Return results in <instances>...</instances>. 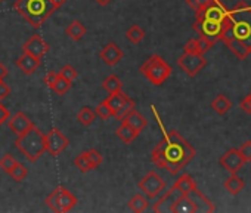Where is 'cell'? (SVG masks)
Here are the masks:
<instances>
[{
	"instance_id": "cell-28",
	"label": "cell",
	"mask_w": 251,
	"mask_h": 213,
	"mask_svg": "<svg viewBox=\"0 0 251 213\" xmlns=\"http://www.w3.org/2000/svg\"><path fill=\"white\" fill-rule=\"evenodd\" d=\"M102 87L108 92V93H114V92H118V90H121V87H123V83H121V80L115 76V74H111V76H108L105 80H103V83H102Z\"/></svg>"
},
{
	"instance_id": "cell-46",
	"label": "cell",
	"mask_w": 251,
	"mask_h": 213,
	"mask_svg": "<svg viewBox=\"0 0 251 213\" xmlns=\"http://www.w3.org/2000/svg\"><path fill=\"white\" fill-rule=\"evenodd\" d=\"M6 76H8V68L0 62V80H5Z\"/></svg>"
},
{
	"instance_id": "cell-18",
	"label": "cell",
	"mask_w": 251,
	"mask_h": 213,
	"mask_svg": "<svg viewBox=\"0 0 251 213\" xmlns=\"http://www.w3.org/2000/svg\"><path fill=\"white\" fill-rule=\"evenodd\" d=\"M121 122H126L127 125H130V126L135 128L138 132H142V131L148 126V120H147L136 108H133L132 111H129L127 114H126V116L121 119Z\"/></svg>"
},
{
	"instance_id": "cell-24",
	"label": "cell",
	"mask_w": 251,
	"mask_h": 213,
	"mask_svg": "<svg viewBox=\"0 0 251 213\" xmlns=\"http://www.w3.org/2000/svg\"><path fill=\"white\" fill-rule=\"evenodd\" d=\"M244 181L236 175V173H230V176L225 181V188L229 194L236 195L244 189Z\"/></svg>"
},
{
	"instance_id": "cell-19",
	"label": "cell",
	"mask_w": 251,
	"mask_h": 213,
	"mask_svg": "<svg viewBox=\"0 0 251 213\" xmlns=\"http://www.w3.org/2000/svg\"><path fill=\"white\" fill-rule=\"evenodd\" d=\"M117 136L124 142V144H132L138 136H139V133L141 132H138L135 128H132L130 125H127L126 122H121V125H120V128L117 129Z\"/></svg>"
},
{
	"instance_id": "cell-23",
	"label": "cell",
	"mask_w": 251,
	"mask_h": 213,
	"mask_svg": "<svg viewBox=\"0 0 251 213\" xmlns=\"http://www.w3.org/2000/svg\"><path fill=\"white\" fill-rule=\"evenodd\" d=\"M211 108L219 114V116H223V114H226L230 108H232V102L229 101V98L227 96H225V95H217L214 99H213V102H211Z\"/></svg>"
},
{
	"instance_id": "cell-37",
	"label": "cell",
	"mask_w": 251,
	"mask_h": 213,
	"mask_svg": "<svg viewBox=\"0 0 251 213\" xmlns=\"http://www.w3.org/2000/svg\"><path fill=\"white\" fill-rule=\"evenodd\" d=\"M87 156H89V160H90V163H92V167H93V169L99 167V166L102 164V161H103L102 154H100L98 150H95V148L89 150V151H87Z\"/></svg>"
},
{
	"instance_id": "cell-45",
	"label": "cell",
	"mask_w": 251,
	"mask_h": 213,
	"mask_svg": "<svg viewBox=\"0 0 251 213\" xmlns=\"http://www.w3.org/2000/svg\"><path fill=\"white\" fill-rule=\"evenodd\" d=\"M56 76H58V73H55V71H50V73H48V74L45 76V79H43L45 84H46L48 87H52V84L55 83V79H56Z\"/></svg>"
},
{
	"instance_id": "cell-12",
	"label": "cell",
	"mask_w": 251,
	"mask_h": 213,
	"mask_svg": "<svg viewBox=\"0 0 251 213\" xmlns=\"http://www.w3.org/2000/svg\"><path fill=\"white\" fill-rule=\"evenodd\" d=\"M23 51L27 52V53H31L33 56H37L42 59L43 55H46L49 52V45L43 40L42 36L39 34H34L31 36L23 46Z\"/></svg>"
},
{
	"instance_id": "cell-22",
	"label": "cell",
	"mask_w": 251,
	"mask_h": 213,
	"mask_svg": "<svg viewBox=\"0 0 251 213\" xmlns=\"http://www.w3.org/2000/svg\"><path fill=\"white\" fill-rule=\"evenodd\" d=\"M225 43L227 45V48L230 49V52H232L236 58H239V59H245V58L251 53V52L247 49V46H245L239 39H236V37H232V39L226 40Z\"/></svg>"
},
{
	"instance_id": "cell-33",
	"label": "cell",
	"mask_w": 251,
	"mask_h": 213,
	"mask_svg": "<svg viewBox=\"0 0 251 213\" xmlns=\"http://www.w3.org/2000/svg\"><path fill=\"white\" fill-rule=\"evenodd\" d=\"M96 116H99V117L103 119V120H108V119L114 117L112 110L109 108V105H108L105 101H102V102L96 106Z\"/></svg>"
},
{
	"instance_id": "cell-26",
	"label": "cell",
	"mask_w": 251,
	"mask_h": 213,
	"mask_svg": "<svg viewBox=\"0 0 251 213\" xmlns=\"http://www.w3.org/2000/svg\"><path fill=\"white\" fill-rule=\"evenodd\" d=\"M148 206H150L148 197H144L142 194L133 195V197L130 198V201H129V209L133 210V212H138V213L145 212V210L148 209Z\"/></svg>"
},
{
	"instance_id": "cell-49",
	"label": "cell",
	"mask_w": 251,
	"mask_h": 213,
	"mask_svg": "<svg viewBox=\"0 0 251 213\" xmlns=\"http://www.w3.org/2000/svg\"><path fill=\"white\" fill-rule=\"evenodd\" d=\"M0 2H5V0H0Z\"/></svg>"
},
{
	"instance_id": "cell-14",
	"label": "cell",
	"mask_w": 251,
	"mask_h": 213,
	"mask_svg": "<svg viewBox=\"0 0 251 213\" xmlns=\"http://www.w3.org/2000/svg\"><path fill=\"white\" fill-rule=\"evenodd\" d=\"M182 195V192L176 188V186H172L154 206H152V210L154 212H172L173 209V204L176 203V200Z\"/></svg>"
},
{
	"instance_id": "cell-50",
	"label": "cell",
	"mask_w": 251,
	"mask_h": 213,
	"mask_svg": "<svg viewBox=\"0 0 251 213\" xmlns=\"http://www.w3.org/2000/svg\"><path fill=\"white\" fill-rule=\"evenodd\" d=\"M250 95H251V93H250Z\"/></svg>"
},
{
	"instance_id": "cell-16",
	"label": "cell",
	"mask_w": 251,
	"mask_h": 213,
	"mask_svg": "<svg viewBox=\"0 0 251 213\" xmlns=\"http://www.w3.org/2000/svg\"><path fill=\"white\" fill-rule=\"evenodd\" d=\"M40 61H42L40 58L33 56L31 53L24 52V53L15 61V64H17V67H18L23 73H25L27 76H30V74L36 73V70L40 67Z\"/></svg>"
},
{
	"instance_id": "cell-11",
	"label": "cell",
	"mask_w": 251,
	"mask_h": 213,
	"mask_svg": "<svg viewBox=\"0 0 251 213\" xmlns=\"http://www.w3.org/2000/svg\"><path fill=\"white\" fill-rule=\"evenodd\" d=\"M244 159L241 157L239 151L236 148L227 150L222 157H220V164L225 167L229 173H238V170L244 166Z\"/></svg>"
},
{
	"instance_id": "cell-13",
	"label": "cell",
	"mask_w": 251,
	"mask_h": 213,
	"mask_svg": "<svg viewBox=\"0 0 251 213\" xmlns=\"http://www.w3.org/2000/svg\"><path fill=\"white\" fill-rule=\"evenodd\" d=\"M123 56H124V53H123V51L120 49V46L118 45H115L114 42H111V43H108L100 52H99V58L108 65V67H114V65H117L121 59H123Z\"/></svg>"
},
{
	"instance_id": "cell-4",
	"label": "cell",
	"mask_w": 251,
	"mask_h": 213,
	"mask_svg": "<svg viewBox=\"0 0 251 213\" xmlns=\"http://www.w3.org/2000/svg\"><path fill=\"white\" fill-rule=\"evenodd\" d=\"M229 17L233 23V34L251 52V5L239 2Z\"/></svg>"
},
{
	"instance_id": "cell-40",
	"label": "cell",
	"mask_w": 251,
	"mask_h": 213,
	"mask_svg": "<svg viewBox=\"0 0 251 213\" xmlns=\"http://www.w3.org/2000/svg\"><path fill=\"white\" fill-rule=\"evenodd\" d=\"M198 48H200V53L201 55H204L205 52H208V49H211L213 48V45L214 43H211L207 37H204V36H200L198 39Z\"/></svg>"
},
{
	"instance_id": "cell-17",
	"label": "cell",
	"mask_w": 251,
	"mask_h": 213,
	"mask_svg": "<svg viewBox=\"0 0 251 213\" xmlns=\"http://www.w3.org/2000/svg\"><path fill=\"white\" fill-rule=\"evenodd\" d=\"M77 204V197L73 195L67 188L59 186V194H58V212H68Z\"/></svg>"
},
{
	"instance_id": "cell-31",
	"label": "cell",
	"mask_w": 251,
	"mask_h": 213,
	"mask_svg": "<svg viewBox=\"0 0 251 213\" xmlns=\"http://www.w3.org/2000/svg\"><path fill=\"white\" fill-rule=\"evenodd\" d=\"M74 164H75V167H78V170H80L81 173H87V172L93 170L92 163H90L89 156H87V151L78 154V156L75 157V160H74Z\"/></svg>"
},
{
	"instance_id": "cell-44",
	"label": "cell",
	"mask_w": 251,
	"mask_h": 213,
	"mask_svg": "<svg viewBox=\"0 0 251 213\" xmlns=\"http://www.w3.org/2000/svg\"><path fill=\"white\" fill-rule=\"evenodd\" d=\"M9 116H11L9 110L2 104V101H0V126H2V125L9 119Z\"/></svg>"
},
{
	"instance_id": "cell-47",
	"label": "cell",
	"mask_w": 251,
	"mask_h": 213,
	"mask_svg": "<svg viewBox=\"0 0 251 213\" xmlns=\"http://www.w3.org/2000/svg\"><path fill=\"white\" fill-rule=\"evenodd\" d=\"M52 2H53L58 8H61L64 3H67V2H68V0H52Z\"/></svg>"
},
{
	"instance_id": "cell-6",
	"label": "cell",
	"mask_w": 251,
	"mask_h": 213,
	"mask_svg": "<svg viewBox=\"0 0 251 213\" xmlns=\"http://www.w3.org/2000/svg\"><path fill=\"white\" fill-rule=\"evenodd\" d=\"M105 102L109 105V108L112 110V114L115 119L121 120L129 111H132L133 108H136V102L127 96L126 93H123L121 90L109 93V96L105 99Z\"/></svg>"
},
{
	"instance_id": "cell-35",
	"label": "cell",
	"mask_w": 251,
	"mask_h": 213,
	"mask_svg": "<svg viewBox=\"0 0 251 213\" xmlns=\"http://www.w3.org/2000/svg\"><path fill=\"white\" fill-rule=\"evenodd\" d=\"M59 76H62V77H65L67 80H70V81H74L77 77H78V71L73 67V65H64L62 67V70L58 73Z\"/></svg>"
},
{
	"instance_id": "cell-21",
	"label": "cell",
	"mask_w": 251,
	"mask_h": 213,
	"mask_svg": "<svg viewBox=\"0 0 251 213\" xmlns=\"http://www.w3.org/2000/svg\"><path fill=\"white\" fill-rule=\"evenodd\" d=\"M172 212H173V213H197L194 203L191 201V198H189L186 194H182V195L176 200V203L173 204Z\"/></svg>"
},
{
	"instance_id": "cell-7",
	"label": "cell",
	"mask_w": 251,
	"mask_h": 213,
	"mask_svg": "<svg viewBox=\"0 0 251 213\" xmlns=\"http://www.w3.org/2000/svg\"><path fill=\"white\" fill-rule=\"evenodd\" d=\"M139 189L148 197V198H155L158 197L164 189H166V182L164 179L155 173L154 170L152 172H148L138 184Z\"/></svg>"
},
{
	"instance_id": "cell-2",
	"label": "cell",
	"mask_w": 251,
	"mask_h": 213,
	"mask_svg": "<svg viewBox=\"0 0 251 213\" xmlns=\"http://www.w3.org/2000/svg\"><path fill=\"white\" fill-rule=\"evenodd\" d=\"M14 9L33 27L40 28L45 21L55 14L58 6L52 0H17Z\"/></svg>"
},
{
	"instance_id": "cell-1",
	"label": "cell",
	"mask_w": 251,
	"mask_h": 213,
	"mask_svg": "<svg viewBox=\"0 0 251 213\" xmlns=\"http://www.w3.org/2000/svg\"><path fill=\"white\" fill-rule=\"evenodd\" d=\"M195 154V148L182 135H179V132L170 131L152 150L151 160L157 167L176 175L191 163Z\"/></svg>"
},
{
	"instance_id": "cell-42",
	"label": "cell",
	"mask_w": 251,
	"mask_h": 213,
	"mask_svg": "<svg viewBox=\"0 0 251 213\" xmlns=\"http://www.w3.org/2000/svg\"><path fill=\"white\" fill-rule=\"evenodd\" d=\"M239 108L247 113V114H251V95L245 96L241 102H239Z\"/></svg>"
},
{
	"instance_id": "cell-25",
	"label": "cell",
	"mask_w": 251,
	"mask_h": 213,
	"mask_svg": "<svg viewBox=\"0 0 251 213\" xmlns=\"http://www.w3.org/2000/svg\"><path fill=\"white\" fill-rule=\"evenodd\" d=\"M173 186H176L182 194H188L189 191H192L194 188H197V184H195V181H194V178L191 175L183 173V175L179 176V179L175 182Z\"/></svg>"
},
{
	"instance_id": "cell-43",
	"label": "cell",
	"mask_w": 251,
	"mask_h": 213,
	"mask_svg": "<svg viewBox=\"0 0 251 213\" xmlns=\"http://www.w3.org/2000/svg\"><path fill=\"white\" fill-rule=\"evenodd\" d=\"M11 95V87L9 84L5 83V80H0V101L6 99Z\"/></svg>"
},
{
	"instance_id": "cell-41",
	"label": "cell",
	"mask_w": 251,
	"mask_h": 213,
	"mask_svg": "<svg viewBox=\"0 0 251 213\" xmlns=\"http://www.w3.org/2000/svg\"><path fill=\"white\" fill-rule=\"evenodd\" d=\"M183 51H185V52H189V53H200L198 40H197V39H191V40H188V43L185 45Z\"/></svg>"
},
{
	"instance_id": "cell-27",
	"label": "cell",
	"mask_w": 251,
	"mask_h": 213,
	"mask_svg": "<svg viewBox=\"0 0 251 213\" xmlns=\"http://www.w3.org/2000/svg\"><path fill=\"white\" fill-rule=\"evenodd\" d=\"M96 119V113L90 108V106H84V108H81L77 114V120L81 126L87 128L90 126Z\"/></svg>"
},
{
	"instance_id": "cell-38",
	"label": "cell",
	"mask_w": 251,
	"mask_h": 213,
	"mask_svg": "<svg viewBox=\"0 0 251 213\" xmlns=\"http://www.w3.org/2000/svg\"><path fill=\"white\" fill-rule=\"evenodd\" d=\"M58 194H59V186L55 188V189L46 197V200H45L46 206H48L49 209H52L53 212H58V206H56V203H58Z\"/></svg>"
},
{
	"instance_id": "cell-48",
	"label": "cell",
	"mask_w": 251,
	"mask_h": 213,
	"mask_svg": "<svg viewBox=\"0 0 251 213\" xmlns=\"http://www.w3.org/2000/svg\"><path fill=\"white\" fill-rule=\"evenodd\" d=\"M96 3H99L100 6H105V5H108L109 2H112V0H95Z\"/></svg>"
},
{
	"instance_id": "cell-10",
	"label": "cell",
	"mask_w": 251,
	"mask_h": 213,
	"mask_svg": "<svg viewBox=\"0 0 251 213\" xmlns=\"http://www.w3.org/2000/svg\"><path fill=\"white\" fill-rule=\"evenodd\" d=\"M8 122V128L18 136V135H23V133H25L27 131H30L33 126H34V123L30 120V117L25 114V113H23V111H18L15 116H9V119L6 120Z\"/></svg>"
},
{
	"instance_id": "cell-39",
	"label": "cell",
	"mask_w": 251,
	"mask_h": 213,
	"mask_svg": "<svg viewBox=\"0 0 251 213\" xmlns=\"http://www.w3.org/2000/svg\"><path fill=\"white\" fill-rule=\"evenodd\" d=\"M238 151H239V154H241V157L244 159L245 163L251 161V141L244 142V144L238 148Z\"/></svg>"
},
{
	"instance_id": "cell-3",
	"label": "cell",
	"mask_w": 251,
	"mask_h": 213,
	"mask_svg": "<svg viewBox=\"0 0 251 213\" xmlns=\"http://www.w3.org/2000/svg\"><path fill=\"white\" fill-rule=\"evenodd\" d=\"M15 147L30 160L37 161L45 153H46V144H45V133L33 126L30 131H27L23 135H18L15 141Z\"/></svg>"
},
{
	"instance_id": "cell-5",
	"label": "cell",
	"mask_w": 251,
	"mask_h": 213,
	"mask_svg": "<svg viewBox=\"0 0 251 213\" xmlns=\"http://www.w3.org/2000/svg\"><path fill=\"white\" fill-rule=\"evenodd\" d=\"M139 71L155 86H161L172 76V67L160 55H152L151 58H148L141 65Z\"/></svg>"
},
{
	"instance_id": "cell-30",
	"label": "cell",
	"mask_w": 251,
	"mask_h": 213,
	"mask_svg": "<svg viewBox=\"0 0 251 213\" xmlns=\"http://www.w3.org/2000/svg\"><path fill=\"white\" fill-rule=\"evenodd\" d=\"M71 83L73 81H70V80H67L65 77H62V76H56V79H55V83L52 84V90H55L58 95H65L68 90H70V87H71Z\"/></svg>"
},
{
	"instance_id": "cell-29",
	"label": "cell",
	"mask_w": 251,
	"mask_h": 213,
	"mask_svg": "<svg viewBox=\"0 0 251 213\" xmlns=\"http://www.w3.org/2000/svg\"><path fill=\"white\" fill-rule=\"evenodd\" d=\"M126 37H127V40L133 45H138L144 40L145 37V31L139 27V26H132L127 33H126Z\"/></svg>"
},
{
	"instance_id": "cell-9",
	"label": "cell",
	"mask_w": 251,
	"mask_h": 213,
	"mask_svg": "<svg viewBox=\"0 0 251 213\" xmlns=\"http://www.w3.org/2000/svg\"><path fill=\"white\" fill-rule=\"evenodd\" d=\"M177 65H179L189 77H195V76L207 65V61H205L204 55H201V53H189V52H185V53L177 59Z\"/></svg>"
},
{
	"instance_id": "cell-8",
	"label": "cell",
	"mask_w": 251,
	"mask_h": 213,
	"mask_svg": "<svg viewBox=\"0 0 251 213\" xmlns=\"http://www.w3.org/2000/svg\"><path fill=\"white\" fill-rule=\"evenodd\" d=\"M45 144H46V151L50 156L56 157V156H59L62 151H65L68 148L70 141L58 128H52L45 135Z\"/></svg>"
},
{
	"instance_id": "cell-36",
	"label": "cell",
	"mask_w": 251,
	"mask_h": 213,
	"mask_svg": "<svg viewBox=\"0 0 251 213\" xmlns=\"http://www.w3.org/2000/svg\"><path fill=\"white\" fill-rule=\"evenodd\" d=\"M214 2H217V0H186L188 6H191L195 12L204 9L205 6H208V5H211Z\"/></svg>"
},
{
	"instance_id": "cell-20",
	"label": "cell",
	"mask_w": 251,
	"mask_h": 213,
	"mask_svg": "<svg viewBox=\"0 0 251 213\" xmlns=\"http://www.w3.org/2000/svg\"><path fill=\"white\" fill-rule=\"evenodd\" d=\"M86 27L78 21V20H74L73 23H70L68 26H67V28H65V34L71 39V40H74V42H80L83 37H84V34H86Z\"/></svg>"
},
{
	"instance_id": "cell-15",
	"label": "cell",
	"mask_w": 251,
	"mask_h": 213,
	"mask_svg": "<svg viewBox=\"0 0 251 213\" xmlns=\"http://www.w3.org/2000/svg\"><path fill=\"white\" fill-rule=\"evenodd\" d=\"M189 198H191V201L194 203V206H195V210L197 212H207V213H213L214 210H216V207H214V204L198 189V188H194L192 191H189L188 194H186Z\"/></svg>"
},
{
	"instance_id": "cell-34",
	"label": "cell",
	"mask_w": 251,
	"mask_h": 213,
	"mask_svg": "<svg viewBox=\"0 0 251 213\" xmlns=\"http://www.w3.org/2000/svg\"><path fill=\"white\" fill-rule=\"evenodd\" d=\"M15 164H17V160L11 154H5L2 159H0V169H2L5 173H9Z\"/></svg>"
},
{
	"instance_id": "cell-32",
	"label": "cell",
	"mask_w": 251,
	"mask_h": 213,
	"mask_svg": "<svg viewBox=\"0 0 251 213\" xmlns=\"http://www.w3.org/2000/svg\"><path fill=\"white\" fill-rule=\"evenodd\" d=\"M8 175H9L14 181L21 182V181H24V179H25V176L28 175V169H27L23 163L17 161V164L12 167V170H11Z\"/></svg>"
}]
</instances>
